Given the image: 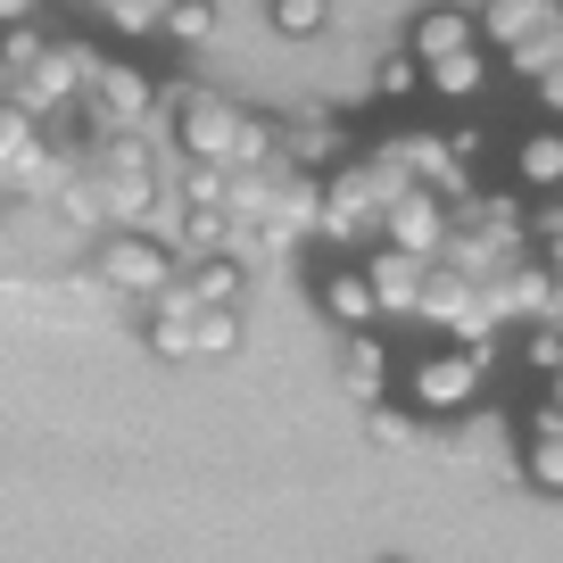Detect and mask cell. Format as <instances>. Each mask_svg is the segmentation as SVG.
<instances>
[{
  "label": "cell",
  "instance_id": "1",
  "mask_svg": "<svg viewBox=\"0 0 563 563\" xmlns=\"http://www.w3.org/2000/svg\"><path fill=\"white\" fill-rule=\"evenodd\" d=\"M175 141L191 166H274L282 158V133L265 117H241L232 100L216 91H175Z\"/></svg>",
  "mask_w": 563,
  "mask_h": 563
},
{
  "label": "cell",
  "instance_id": "2",
  "mask_svg": "<svg viewBox=\"0 0 563 563\" xmlns=\"http://www.w3.org/2000/svg\"><path fill=\"white\" fill-rule=\"evenodd\" d=\"M481 34H489V51H506L522 84H539L563 58V0H481Z\"/></svg>",
  "mask_w": 563,
  "mask_h": 563
},
{
  "label": "cell",
  "instance_id": "3",
  "mask_svg": "<svg viewBox=\"0 0 563 563\" xmlns=\"http://www.w3.org/2000/svg\"><path fill=\"white\" fill-rule=\"evenodd\" d=\"M91 265H100V282L124 290V299H166V290H175V249H166L158 232H141V224H117Z\"/></svg>",
  "mask_w": 563,
  "mask_h": 563
},
{
  "label": "cell",
  "instance_id": "4",
  "mask_svg": "<svg viewBox=\"0 0 563 563\" xmlns=\"http://www.w3.org/2000/svg\"><path fill=\"white\" fill-rule=\"evenodd\" d=\"M481 365L489 356L464 340V349H431L415 356V382H406V398H415V415H464V406L481 398Z\"/></svg>",
  "mask_w": 563,
  "mask_h": 563
},
{
  "label": "cell",
  "instance_id": "5",
  "mask_svg": "<svg viewBox=\"0 0 563 563\" xmlns=\"http://www.w3.org/2000/svg\"><path fill=\"white\" fill-rule=\"evenodd\" d=\"M382 241H389V249H415V257H448V241H456V216H448V199L431 191V183H406V191L389 199Z\"/></svg>",
  "mask_w": 563,
  "mask_h": 563
},
{
  "label": "cell",
  "instance_id": "6",
  "mask_svg": "<svg viewBox=\"0 0 563 563\" xmlns=\"http://www.w3.org/2000/svg\"><path fill=\"white\" fill-rule=\"evenodd\" d=\"M316 299H323V316H332L340 332H373V323L389 316V307H382V282H373L365 257H356V265H323Z\"/></svg>",
  "mask_w": 563,
  "mask_h": 563
},
{
  "label": "cell",
  "instance_id": "7",
  "mask_svg": "<svg viewBox=\"0 0 563 563\" xmlns=\"http://www.w3.org/2000/svg\"><path fill=\"white\" fill-rule=\"evenodd\" d=\"M481 18L473 9H422L415 18V34H406V51L422 58V67H440V58H464V51H481Z\"/></svg>",
  "mask_w": 563,
  "mask_h": 563
},
{
  "label": "cell",
  "instance_id": "8",
  "mask_svg": "<svg viewBox=\"0 0 563 563\" xmlns=\"http://www.w3.org/2000/svg\"><path fill=\"white\" fill-rule=\"evenodd\" d=\"M514 183H522V191H563V133L555 124H530V133L514 141Z\"/></svg>",
  "mask_w": 563,
  "mask_h": 563
},
{
  "label": "cell",
  "instance_id": "9",
  "mask_svg": "<svg viewBox=\"0 0 563 563\" xmlns=\"http://www.w3.org/2000/svg\"><path fill=\"white\" fill-rule=\"evenodd\" d=\"M365 265H373V282H382V307H389V316L422 307V265H431V257H415V249H365Z\"/></svg>",
  "mask_w": 563,
  "mask_h": 563
},
{
  "label": "cell",
  "instance_id": "10",
  "mask_svg": "<svg viewBox=\"0 0 563 563\" xmlns=\"http://www.w3.org/2000/svg\"><path fill=\"white\" fill-rule=\"evenodd\" d=\"M340 373H349V389L356 398H382L389 389V349H382V332H349V349H340Z\"/></svg>",
  "mask_w": 563,
  "mask_h": 563
},
{
  "label": "cell",
  "instance_id": "11",
  "mask_svg": "<svg viewBox=\"0 0 563 563\" xmlns=\"http://www.w3.org/2000/svg\"><path fill=\"white\" fill-rule=\"evenodd\" d=\"M522 473L539 481V489H555L563 497V415H530V456H522Z\"/></svg>",
  "mask_w": 563,
  "mask_h": 563
},
{
  "label": "cell",
  "instance_id": "12",
  "mask_svg": "<svg viewBox=\"0 0 563 563\" xmlns=\"http://www.w3.org/2000/svg\"><path fill=\"white\" fill-rule=\"evenodd\" d=\"M340 150H349V133H340V124H323V117H299L290 133H282V158H290V166H332Z\"/></svg>",
  "mask_w": 563,
  "mask_h": 563
},
{
  "label": "cell",
  "instance_id": "13",
  "mask_svg": "<svg viewBox=\"0 0 563 563\" xmlns=\"http://www.w3.org/2000/svg\"><path fill=\"white\" fill-rule=\"evenodd\" d=\"M422 84H431V100L464 108L481 84H489V58H481V51H464V58H440V67H422Z\"/></svg>",
  "mask_w": 563,
  "mask_h": 563
},
{
  "label": "cell",
  "instance_id": "14",
  "mask_svg": "<svg viewBox=\"0 0 563 563\" xmlns=\"http://www.w3.org/2000/svg\"><path fill=\"white\" fill-rule=\"evenodd\" d=\"M183 290H191L199 307H232V299H241V265H232V257H199L191 274H183Z\"/></svg>",
  "mask_w": 563,
  "mask_h": 563
},
{
  "label": "cell",
  "instance_id": "15",
  "mask_svg": "<svg viewBox=\"0 0 563 563\" xmlns=\"http://www.w3.org/2000/svg\"><path fill=\"white\" fill-rule=\"evenodd\" d=\"M265 18H274V34H290V42H316L323 25H332V0H265Z\"/></svg>",
  "mask_w": 563,
  "mask_h": 563
},
{
  "label": "cell",
  "instance_id": "16",
  "mask_svg": "<svg viewBox=\"0 0 563 563\" xmlns=\"http://www.w3.org/2000/svg\"><path fill=\"white\" fill-rule=\"evenodd\" d=\"M208 25H216V0H175L166 9V34L175 42H208Z\"/></svg>",
  "mask_w": 563,
  "mask_h": 563
},
{
  "label": "cell",
  "instance_id": "17",
  "mask_svg": "<svg viewBox=\"0 0 563 563\" xmlns=\"http://www.w3.org/2000/svg\"><path fill=\"white\" fill-rule=\"evenodd\" d=\"M224 349H241V316H232V307H208V316H199V356H224Z\"/></svg>",
  "mask_w": 563,
  "mask_h": 563
},
{
  "label": "cell",
  "instance_id": "18",
  "mask_svg": "<svg viewBox=\"0 0 563 563\" xmlns=\"http://www.w3.org/2000/svg\"><path fill=\"white\" fill-rule=\"evenodd\" d=\"M522 356H530L539 373H563V323H539V332L522 340Z\"/></svg>",
  "mask_w": 563,
  "mask_h": 563
},
{
  "label": "cell",
  "instance_id": "19",
  "mask_svg": "<svg viewBox=\"0 0 563 563\" xmlns=\"http://www.w3.org/2000/svg\"><path fill=\"white\" fill-rule=\"evenodd\" d=\"M530 91H539V108H555V117H563V58H555V67H547Z\"/></svg>",
  "mask_w": 563,
  "mask_h": 563
},
{
  "label": "cell",
  "instance_id": "20",
  "mask_svg": "<svg viewBox=\"0 0 563 563\" xmlns=\"http://www.w3.org/2000/svg\"><path fill=\"white\" fill-rule=\"evenodd\" d=\"M547 415H563V373H547Z\"/></svg>",
  "mask_w": 563,
  "mask_h": 563
},
{
  "label": "cell",
  "instance_id": "21",
  "mask_svg": "<svg viewBox=\"0 0 563 563\" xmlns=\"http://www.w3.org/2000/svg\"><path fill=\"white\" fill-rule=\"evenodd\" d=\"M0 18L18 25V18H34V0H0Z\"/></svg>",
  "mask_w": 563,
  "mask_h": 563
},
{
  "label": "cell",
  "instance_id": "22",
  "mask_svg": "<svg viewBox=\"0 0 563 563\" xmlns=\"http://www.w3.org/2000/svg\"><path fill=\"white\" fill-rule=\"evenodd\" d=\"M555 208H563V191H555Z\"/></svg>",
  "mask_w": 563,
  "mask_h": 563
}]
</instances>
